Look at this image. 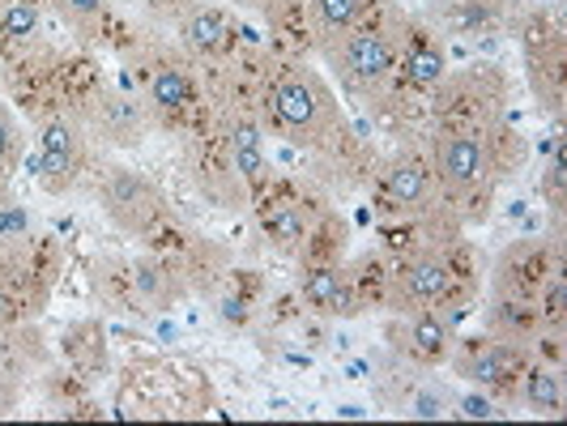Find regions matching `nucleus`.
Instances as JSON below:
<instances>
[{"label":"nucleus","instance_id":"obj_7","mask_svg":"<svg viewBox=\"0 0 567 426\" xmlns=\"http://www.w3.org/2000/svg\"><path fill=\"white\" fill-rule=\"evenodd\" d=\"M520 367H525L520 345L504 337L483 341V345H474L470 354L456 359V375H465V380H474L483 388H504V384H512V375Z\"/></svg>","mask_w":567,"mask_h":426},{"label":"nucleus","instance_id":"obj_4","mask_svg":"<svg viewBox=\"0 0 567 426\" xmlns=\"http://www.w3.org/2000/svg\"><path fill=\"white\" fill-rule=\"evenodd\" d=\"M449 290H453V264H449L444 256L423 252V256H414V260H405L398 273H393L389 308L398 315L423 312L431 303H440Z\"/></svg>","mask_w":567,"mask_h":426},{"label":"nucleus","instance_id":"obj_22","mask_svg":"<svg viewBox=\"0 0 567 426\" xmlns=\"http://www.w3.org/2000/svg\"><path fill=\"white\" fill-rule=\"evenodd\" d=\"M564 299H567V285H564V278H555V282H550V294H542L538 312L550 315V320L559 324V320H564Z\"/></svg>","mask_w":567,"mask_h":426},{"label":"nucleus","instance_id":"obj_6","mask_svg":"<svg viewBox=\"0 0 567 426\" xmlns=\"http://www.w3.org/2000/svg\"><path fill=\"white\" fill-rule=\"evenodd\" d=\"M103 200H107V214H112L120 227H128V230L150 227V222H154V214H158V193L150 188V179H142L137 170H128V167L107 170Z\"/></svg>","mask_w":567,"mask_h":426},{"label":"nucleus","instance_id":"obj_26","mask_svg":"<svg viewBox=\"0 0 567 426\" xmlns=\"http://www.w3.org/2000/svg\"><path fill=\"white\" fill-rule=\"evenodd\" d=\"M9 315H13V303H9V294H4V290H0V324H4V320H9Z\"/></svg>","mask_w":567,"mask_h":426},{"label":"nucleus","instance_id":"obj_10","mask_svg":"<svg viewBox=\"0 0 567 426\" xmlns=\"http://www.w3.org/2000/svg\"><path fill=\"white\" fill-rule=\"evenodd\" d=\"M405 345L414 354H423V359H444L449 345H453V329L440 315L426 312V308L423 312H410L405 315Z\"/></svg>","mask_w":567,"mask_h":426},{"label":"nucleus","instance_id":"obj_20","mask_svg":"<svg viewBox=\"0 0 567 426\" xmlns=\"http://www.w3.org/2000/svg\"><path fill=\"white\" fill-rule=\"evenodd\" d=\"M60 13L82 34H94V27L103 22V0H60Z\"/></svg>","mask_w":567,"mask_h":426},{"label":"nucleus","instance_id":"obj_23","mask_svg":"<svg viewBox=\"0 0 567 426\" xmlns=\"http://www.w3.org/2000/svg\"><path fill=\"white\" fill-rule=\"evenodd\" d=\"M22 230H27V214H22V209H13V205L0 209V239H4V235H22Z\"/></svg>","mask_w":567,"mask_h":426},{"label":"nucleus","instance_id":"obj_2","mask_svg":"<svg viewBox=\"0 0 567 426\" xmlns=\"http://www.w3.org/2000/svg\"><path fill=\"white\" fill-rule=\"evenodd\" d=\"M499 142L491 133H449L431 149V175L435 184L456 200H486L499 184Z\"/></svg>","mask_w":567,"mask_h":426},{"label":"nucleus","instance_id":"obj_16","mask_svg":"<svg viewBox=\"0 0 567 426\" xmlns=\"http://www.w3.org/2000/svg\"><path fill=\"white\" fill-rule=\"evenodd\" d=\"M99 120H103V128H107V133H112L120 145H137V142H142L145 120H142V112L128 103V98H107Z\"/></svg>","mask_w":567,"mask_h":426},{"label":"nucleus","instance_id":"obj_17","mask_svg":"<svg viewBox=\"0 0 567 426\" xmlns=\"http://www.w3.org/2000/svg\"><path fill=\"white\" fill-rule=\"evenodd\" d=\"M260 227H265V235L278 243V248H295L303 235H308V222H303V214L299 209H290V205H278V209H269L265 218H260Z\"/></svg>","mask_w":567,"mask_h":426},{"label":"nucleus","instance_id":"obj_8","mask_svg":"<svg viewBox=\"0 0 567 426\" xmlns=\"http://www.w3.org/2000/svg\"><path fill=\"white\" fill-rule=\"evenodd\" d=\"M384 193H389V200L398 209L419 214V209H426L435 200V175H431V167H426L423 158L401 154V158H393L384 167Z\"/></svg>","mask_w":567,"mask_h":426},{"label":"nucleus","instance_id":"obj_19","mask_svg":"<svg viewBox=\"0 0 567 426\" xmlns=\"http://www.w3.org/2000/svg\"><path fill=\"white\" fill-rule=\"evenodd\" d=\"M34 27H39V9L30 0H13L0 13V34H9V39H27V34H34Z\"/></svg>","mask_w":567,"mask_h":426},{"label":"nucleus","instance_id":"obj_13","mask_svg":"<svg viewBox=\"0 0 567 426\" xmlns=\"http://www.w3.org/2000/svg\"><path fill=\"white\" fill-rule=\"evenodd\" d=\"M227 18L218 13V9H193L188 18H184V39H188V48H197V52H218L223 43H227Z\"/></svg>","mask_w":567,"mask_h":426},{"label":"nucleus","instance_id":"obj_1","mask_svg":"<svg viewBox=\"0 0 567 426\" xmlns=\"http://www.w3.org/2000/svg\"><path fill=\"white\" fill-rule=\"evenodd\" d=\"M274 115L282 124V133L299 145H329L341 128V103L333 85L324 82L316 69L295 64L274 82Z\"/></svg>","mask_w":567,"mask_h":426},{"label":"nucleus","instance_id":"obj_11","mask_svg":"<svg viewBox=\"0 0 567 426\" xmlns=\"http://www.w3.org/2000/svg\"><path fill=\"white\" fill-rule=\"evenodd\" d=\"M525 405L534 409V414H564V375L555 367H534L525 371Z\"/></svg>","mask_w":567,"mask_h":426},{"label":"nucleus","instance_id":"obj_21","mask_svg":"<svg viewBox=\"0 0 567 426\" xmlns=\"http://www.w3.org/2000/svg\"><path fill=\"white\" fill-rule=\"evenodd\" d=\"M18 163V128H13V120L0 112V175H9Z\"/></svg>","mask_w":567,"mask_h":426},{"label":"nucleus","instance_id":"obj_12","mask_svg":"<svg viewBox=\"0 0 567 426\" xmlns=\"http://www.w3.org/2000/svg\"><path fill=\"white\" fill-rule=\"evenodd\" d=\"M230 154H235V167H239V175H244L248 184H260V179H265V149H260L256 124L239 120V124L230 128Z\"/></svg>","mask_w":567,"mask_h":426},{"label":"nucleus","instance_id":"obj_9","mask_svg":"<svg viewBox=\"0 0 567 426\" xmlns=\"http://www.w3.org/2000/svg\"><path fill=\"white\" fill-rule=\"evenodd\" d=\"M299 294L308 299V308L316 312H350V285L341 278L338 269H312V273H303V282H299Z\"/></svg>","mask_w":567,"mask_h":426},{"label":"nucleus","instance_id":"obj_24","mask_svg":"<svg viewBox=\"0 0 567 426\" xmlns=\"http://www.w3.org/2000/svg\"><path fill=\"white\" fill-rule=\"evenodd\" d=\"M461 414L465 418H495V409L483 397H461Z\"/></svg>","mask_w":567,"mask_h":426},{"label":"nucleus","instance_id":"obj_18","mask_svg":"<svg viewBox=\"0 0 567 426\" xmlns=\"http://www.w3.org/2000/svg\"><path fill=\"white\" fill-rule=\"evenodd\" d=\"M405 73H410V82H419V85L444 82V56H440L435 48H414V52L405 56Z\"/></svg>","mask_w":567,"mask_h":426},{"label":"nucleus","instance_id":"obj_15","mask_svg":"<svg viewBox=\"0 0 567 426\" xmlns=\"http://www.w3.org/2000/svg\"><path fill=\"white\" fill-rule=\"evenodd\" d=\"M193 98V82H188V73L184 69H154V77H150V103L154 107H163V112H175V107H184Z\"/></svg>","mask_w":567,"mask_h":426},{"label":"nucleus","instance_id":"obj_5","mask_svg":"<svg viewBox=\"0 0 567 426\" xmlns=\"http://www.w3.org/2000/svg\"><path fill=\"white\" fill-rule=\"evenodd\" d=\"M34 175L48 193H69L82 175V137L69 120H48L43 137H39V163Z\"/></svg>","mask_w":567,"mask_h":426},{"label":"nucleus","instance_id":"obj_14","mask_svg":"<svg viewBox=\"0 0 567 426\" xmlns=\"http://www.w3.org/2000/svg\"><path fill=\"white\" fill-rule=\"evenodd\" d=\"M308 9H312V22L324 39V34L359 27V18L368 13V0H308Z\"/></svg>","mask_w":567,"mask_h":426},{"label":"nucleus","instance_id":"obj_25","mask_svg":"<svg viewBox=\"0 0 567 426\" xmlns=\"http://www.w3.org/2000/svg\"><path fill=\"white\" fill-rule=\"evenodd\" d=\"M223 315H227V320H239V324H244V308H239V303H223Z\"/></svg>","mask_w":567,"mask_h":426},{"label":"nucleus","instance_id":"obj_3","mask_svg":"<svg viewBox=\"0 0 567 426\" xmlns=\"http://www.w3.org/2000/svg\"><path fill=\"white\" fill-rule=\"evenodd\" d=\"M329 69L350 90H375L398 69V39L384 27H350L320 39Z\"/></svg>","mask_w":567,"mask_h":426}]
</instances>
